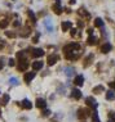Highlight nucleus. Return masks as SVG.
I'll use <instances>...</instances> for the list:
<instances>
[{
  "label": "nucleus",
  "instance_id": "obj_28",
  "mask_svg": "<svg viewBox=\"0 0 115 122\" xmlns=\"http://www.w3.org/2000/svg\"><path fill=\"white\" fill-rule=\"evenodd\" d=\"M39 36H40V34H39V32H38V34L35 35V37L32 39V41H34V42H38V40H39Z\"/></svg>",
  "mask_w": 115,
  "mask_h": 122
},
{
  "label": "nucleus",
  "instance_id": "obj_5",
  "mask_svg": "<svg viewBox=\"0 0 115 122\" xmlns=\"http://www.w3.org/2000/svg\"><path fill=\"white\" fill-rule=\"evenodd\" d=\"M43 62L41 61H35V62H32V70L34 71H39V70H41L43 68Z\"/></svg>",
  "mask_w": 115,
  "mask_h": 122
},
{
  "label": "nucleus",
  "instance_id": "obj_9",
  "mask_svg": "<svg viewBox=\"0 0 115 122\" xmlns=\"http://www.w3.org/2000/svg\"><path fill=\"white\" fill-rule=\"evenodd\" d=\"M21 105L25 108V109H31V108H32V103L29 100V99H23L22 103H21Z\"/></svg>",
  "mask_w": 115,
  "mask_h": 122
},
{
  "label": "nucleus",
  "instance_id": "obj_4",
  "mask_svg": "<svg viewBox=\"0 0 115 122\" xmlns=\"http://www.w3.org/2000/svg\"><path fill=\"white\" fill-rule=\"evenodd\" d=\"M44 26H45V28H47V31L48 32H52L53 31V22L51 21V19H45L44 21Z\"/></svg>",
  "mask_w": 115,
  "mask_h": 122
},
{
  "label": "nucleus",
  "instance_id": "obj_16",
  "mask_svg": "<svg viewBox=\"0 0 115 122\" xmlns=\"http://www.w3.org/2000/svg\"><path fill=\"white\" fill-rule=\"evenodd\" d=\"M94 26H96V27L102 28L104 27V21L101 18H96V19H94Z\"/></svg>",
  "mask_w": 115,
  "mask_h": 122
},
{
  "label": "nucleus",
  "instance_id": "obj_21",
  "mask_svg": "<svg viewBox=\"0 0 115 122\" xmlns=\"http://www.w3.org/2000/svg\"><path fill=\"white\" fill-rule=\"evenodd\" d=\"M8 25H9V22L6 19H3V22H0V28H6Z\"/></svg>",
  "mask_w": 115,
  "mask_h": 122
},
{
  "label": "nucleus",
  "instance_id": "obj_31",
  "mask_svg": "<svg viewBox=\"0 0 115 122\" xmlns=\"http://www.w3.org/2000/svg\"><path fill=\"white\" fill-rule=\"evenodd\" d=\"M19 25H21V22H19V21H16L14 23H13V26H14V27H18Z\"/></svg>",
  "mask_w": 115,
  "mask_h": 122
},
{
  "label": "nucleus",
  "instance_id": "obj_1",
  "mask_svg": "<svg viewBox=\"0 0 115 122\" xmlns=\"http://www.w3.org/2000/svg\"><path fill=\"white\" fill-rule=\"evenodd\" d=\"M79 49V44H76V42H71V44L66 45V46L63 48V51L65 53H69V51H75Z\"/></svg>",
  "mask_w": 115,
  "mask_h": 122
},
{
  "label": "nucleus",
  "instance_id": "obj_29",
  "mask_svg": "<svg viewBox=\"0 0 115 122\" xmlns=\"http://www.w3.org/2000/svg\"><path fill=\"white\" fill-rule=\"evenodd\" d=\"M49 113H51V111H49V109H44V112H43L44 116H49Z\"/></svg>",
  "mask_w": 115,
  "mask_h": 122
},
{
  "label": "nucleus",
  "instance_id": "obj_24",
  "mask_svg": "<svg viewBox=\"0 0 115 122\" xmlns=\"http://www.w3.org/2000/svg\"><path fill=\"white\" fill-rule=\"evenodd\" d=\"M93 121L94 122H100V117H98V113H97L96 111L93 112Z\"/></svg>",
  "mask_w": 115,
  "mask_h": 122
},
{
  "label": "nucleus",
  "instance_id": "obj_22",
  "mask_svg": "<svg viewBox=\"0 0 115 122\" xmlns=\"http://www.w3.org/2000/svg\"><path fill=\"white\" fill-rule=\"evenodd\" d=\"M9 102V95L8 94H5V95H3V100H1V104H6Z\"/></svg>",
  "mask_w": 115,
  "mask_h": 122
},
{
  "label": "nucleus",
  "instance_id": "obj_23",
  "mask_svg": "<svg viewBox=\"0 0 115 122\" xmlns=\"http://www.w3.org/2000/svg\"><path fill=\"white\" fill-rule=\"evenodd\" d=\"M9 82H11V85H14V86H16V85H18V80L16 77H12L11 80H9Z\"/></svg>",
  "mask_w": 115,
  "mask_h": 122
},
{
  "label": "nucleus",
  "instance_id": "obj_19",
  "mask_svg": "<svg viewBox=\"0 0 115 122\" xmlns=\"http://www.w3.org/2000/svg\"><path fill=\"white\" fill-rule=\"evenodd\" d=\"M29 17H30V19L32 21V23H36V17H35V14L32 13V10H29Z\"/></svg>",
  "mask_w": 115,
  "mask_h": 122
},
{
  "label": "nucleus",
  "instance_id": "obj_17",
  "mask_svg": "<svg viewBox=\"0 0 115 122\" xmlns=\"http://www.w3.org/2000/svg\"><path fill=\"white\" fill-rule=\"evenodd\" d=\"M111 49H113V46H111L109 42H106V44H105L104 46H102V53H109Z\"/></svg>",
  "mask_w": 115,
  "mask_h": 122
},
{
  "label": "nucleus",
  "instance_id": "obj_11",
  "mask_svg": "<svg viewBox=\"0 0 115 122\" xmlns=\"http://www.w3.org/2000/svg\"><path fill=\"white\" fill-rule=\"evenodd\" d=\"M71 26H73V23H71L70 21L62 22V31H69V30L71 28Z\"/></svg>",
  "mask_w": 115,
  "mask_h": 122
},
{
  "label": "nucleus",
  "instance_id": "obj_33",
  "mask_svg": "<svg viewBox=\"0 0 115 122\" xmlns=\"http://www.w3.org/2000/svg\"><path fill=\"white\" fill-rule=\"evenodd\" d=\"M75 34H76V30H75V28H74V30H73V31H71V35H73V36H74Z\"/></svg>",
  "mask_w": 115,
  "mask_h": 122
},
{
  "label": "nucleus",
  "instance_id": "obj_7",
  "mask_svg": "<svg viewBox=\"0 0 115 122\" xmlns=\"http://www.w3.org/2000/svg\"><path fill=\"white\" fill-rule=\"evenodd\" d=\"M85 102H87V104L89 105V107H92V108H97V102L94 100V98L88 97L87 99H85Z\"/></svg>",
  "mask_w": 115,
  "mask_h": 122
},
{
  "label": "nucleus",
  "instance_id": "obj_30",
  "mask_svg": "<svg viewBox=\"0 0 115 122\" xmlns=\"http://www.w3.org/2000/svg\"><path fill=\"white\" fill-rule=\"evenodd\" d=\"M3 67H4V59L0 58V68H3Z\"/></svg>",
  "mask_w": 115,
  "mask_h": 122
},
{
  "label": "nucleus",
  "instance_id": "obj_18",
  "mask_svg": "<svg viewBox=\"0 0 115 122\" xmlns=\"http://www.w3.org/2000/svg\"><path fill=\"white\" fill-rule=\"evenodd\" d=\"M74 68H71V67H67V68H65V75L66 76H69V77H70V76H73L74 75Z\"/></svg>",
  "mask_w": 115,
  "mask_h": 122
},
{
  "label": "nucleus",
  "instance_id": "obj_34",
  "mask_svg": "<svg viewBox=\"0 0 115 122\" xmlns=\"http://www.w3.org/2000/svg\"><path fill=\"white\" fill-rule=\"evenodd\" d=\"M70 3H71V4H74V3H75V0H70Z\"/></svg>",
  "mask_w": 115,
  "mask_h": 122
},
{
  "label": "nucleus",
  "instance_id": "obj_3",
  "mask_svg": "<svg viewBox=\"0 0 115 122\" xmlns=\"http://www.w3.org/2000/svg\"><path fill=\"white\" fill-rule=\"evenodd\" d=\"M53 10H54L56 14H61L62 6H61V1H60V0H56V4L53 5Z\"/></svg>",
  "mask_w": 115,
  "mask_h": 122
},
{
  "label": "nucleus",
  "instance_id": "obj_27",
  "mask_svg": "<svg viewBox=\"0 0 115 122\" xmlns=\"http://www.w3.org/2000/svg\"><path fill=\"white\" fill-rule=\"evenodd\" d=\"M6 36H8V37H16V34H14V32H9V31H6Z\"/></svg>",
  "mask_w": 115,
  "mask_h": 122
},
{
  "label": "nucleus",
  "instance_id": "obj_8",
  "mask_svg": "<svg viewBox=\"0 0 115 122\" xmlns=\"http://www.w3.org/2000/svg\"><path fill=\"white\" fill-rule=\"evenodd\" d=\"M74 84L76 85V86H81V85L84 84V77L81 75H78L76 77H75V80H74Z\"/></svg>",
  "mask_w": 115,
  "mask_h": 122
},
{
  "label": "nucleus",
  "instance_id": "obj_6",
  "mask_svg": "<svg viewBox=\"0 0 115 122\" xmlns=\"http://www.w3.org/2000/svg\"><path fill=\"white\" fill-rule=\"evenodd\" d=\"M34 77H35V72H27V73L25 75V77H23V80L25 82H31L32 80H34Z\"/></svg>",
  "mask_w": 115,
  "mask_h": 122
},
{
  "label": "nucleus",
  "instance_id": "obj_2",
  "mask_svg": "<svg viewBox=\"0 0 115 122\" xmlns=\"http://www.w3.org/2000/svg\"><path fill=\"white\" fill-rule=\"evenodd\" d=\"M32 57L34 58H39V57H43V55H44V50H43V49H32Z\"/></svg>",
  "mask_w": 115,
  "mask_h": 122
},
{
  "label": "nucleus",
  "instance_id": "obj_15",
  "mask_svg": "<svg viewBox=\"0 0 115 122\" xmlns=\"http://www.w3.org/2000/svg\"><path fill=\"white\" fill-rule=\"evenodd\" d=\"M106 99L107 100H113V99H115V91L114 90H109L106 93Z\"/></svg>",
  "mask_w": 115,
  "mask_h": 122
},
{
  "label": "nucleus",
  "instance_id": "obj_20",
  "mask_svg": "<svg viewBox=\"0 0 115 122\" xmlns=\"http://www.w3.org/2000/svg\"><path fill=\"white\" fill-rule=\"evenodd\" d=\"M29 35H30V28H29V27H25V28H23V34H21V36L27 37Z\"/></svg>",
  "mask_w": 115,
  "mask_h": 122
},
{
  "label": "nucleus",
  "instance_id": "obj_25",
  "mask_svg": "<svg viewBox=\"0 0 115 122\" xmlns=\"http://www.w3.org/2000/svg\"><path fill=\"white\" fill-rule=\"evenodd\" d=\"M104 90V86H97L93 89V93H98V91H102Z\"/></svg>",
  "mask_w": 115,
  "mask_h": 122
},
{
  "label": "nucleus",
  "instance_id": "obj_13",
  "mask_svg": "<svg viewBox=\"0 0 115 122\" xmlns=\"http://www.w3.org/2000/svg\"><path fill=\"white\" fill-rule=\"evenodd\" d=\"M45 105H47V103H45L44 99H41V98H38V99H36V107H39V108H45Z\"/></svg>",
  "mask_w": 115,
  "mask_h": 122
},
{
  "label": "nucleus",
  "instance_id": "obj_14",
  "mask_svg": "<svg viewBox=\"0 0 115 122\" xmlns=\"http://www.w3.org/2000/svg\"><path fill=\"white\" fill-rule=\"evenodd\" d=\"M97 41H98V39L96 37V36H93V35H91L89 37H88V44H89V45L97 44Z\"/></svg>",
  "mask_w": 115,
  "mask_h": 122
},
{
  "label": "nucleus",
  "instance_id": "obj_12",
  "mask_svg": "<svg viewBox=\"0 0 115 122\" xmlns=\"http://www.w3.org/2000/svg\"><path fill=\"white\" fill-rule=\"evenodd\" d=\"M71 95H73V98H75V99H80L81 98V91L79 90V89H74V90L71 91Z\"/></svg>",
  "mask_w": 115,
  "mask_h": 122
},
{
  "label": "nucleus",
  "instance_id": "obj_32",
  "mask_svg": "<svg viewBox=\"0 0 115 122\" xmlns=\"http://www.w3.org/2000/svg\"><path fill=\"white\" fill-rule=\"evenodd\" d=\"M110 87L113 89V90H115V81H113V82L110 84Z\"/></svg>",
  "mask_w": 115,
  "mask_h": 122
},
{
  "label": "nucleus",
  "instance_id": "obj_10",
  "mask_svg": "<svg viewBox=\"0 0 115 122\" xmlns=\"http://www.w3.org/2000/svg\"><path fill=\"white\" fill-rule=\"evenodd\" d=\"M57 59H58L57 55H56V54H52V55H49V57H48V61H47V62H48L49 66H53L56 62H57Z\"/></svg>",
  "mask_w": 115,
  "mask_h": 122
},
{
  "label": "nucleus",
  "instance_id": "obj_26",
  "mask_svg": "<svg viewBox=\"0 0 115 122\" xmlns=\"http://www.w3.org/2000/svg\"><path fill=\"white\" fill-rule=\"evenodd\" d=\"M8 64L11 66V67H13V66H16V61L13 58H11V59H9V62H8Z\"/></svg>",
  "mask_w": 115,
  "mask_h": 122
}]
</instances>
